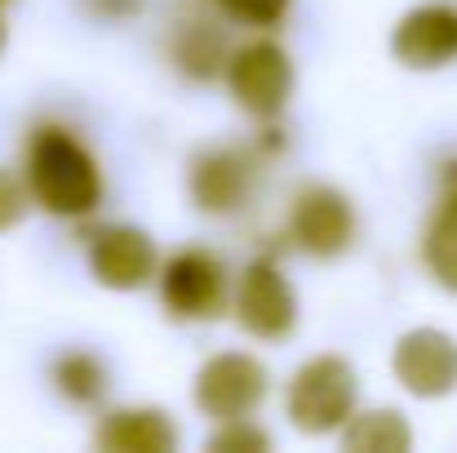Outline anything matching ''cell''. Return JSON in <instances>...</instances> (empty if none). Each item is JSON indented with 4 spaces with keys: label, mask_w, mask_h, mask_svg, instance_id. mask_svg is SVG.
Wrapping results in <instances>:
<instances>
[{
    "label": "cell",
    "mask_w": 457,
    "mask_h": 453,
    "mask_svg": "<svg viewBox=\"0 0 457 453\" xmlns=\"http://www.w3.org/2000/svg\"><path fill=\"white\" fill-rule=\"evenodd\" d=\"M249 187H253V164L240 151H227V147L195 155V164L187 173V191H191L195 209L209 214V218L236 214L249 200Z\"/></svg>",
    "instance_id": "cell-11"
},
{
    "label": "cell",
    "mask_w": 457,
    "mask_h": 453,
    "mask_svg": "<svg viewBox=\"0 0 457 453\" xmlns=\"http://www.w3.org/2000/svg\"><path fill=\"white\" fill-rule=\"evenodd\" d=\"M227 18L249 22V27H280L294 9V0H213Z\"/></svg>",
    "instance_id": "cell-18"
},
{
    "label": "cell",
    "mask_w": 457,
    "mask_h": 453,
    "mask_svg": "<svg viewBox=\"0 0 457 453\" xmlns=\"http://www.w3.org/2000/svg\"><path fill=\"white\" fill-rule=\"evenodd\" d=\"M391 54L409 71H436L457 58V9L453 4H418L391 31Z\"/></svg>",
    "instance_id": "cell-10"
},
{
    "label": "cell",
    "mask_w": 457,
    "mask_h": 453,
    "mask_svg": "<svg viewBox=\"0 0 457 453\" xmlns=\"http://www.w3.org/2000/svg\"><path fill=\"white\" fill-rule=\"evenodd\" d=\"M0 49H4V18H0Z\"/></svg>",
    "instance_id": "cell-20"
},
{
    "label": "cell",
    "mask_w": 457,
    "mask_h": 453,
    "mask_svg": "<svg viewBox=\"0 0 457 453\" xmlns=\"http://www.w3.org/2000/svg\"><path fill=\"white\" fill-rule=\"evenodd\" d=\"M155 240L143 227H129V222H116V227H103L89 236V272L103 289H116V294H134L143 285H152L155 276Z\"/></svg>",
    "instance_id": "cell-9"
},
{
    "label": "cell",
    "mask_w": 457,
    "mask_h": 453,
    "mask_svg": "<svg viewBox=\"0 0 457 453\" xmlns=\"http://www.w3.org/2000/svg\"><path fill=\"white\" fill-rule=\"evenodd\" d=\"M271 391V373L249 351H218L195 373V409L213 423L249 418Z\"/></svg>",
    "instance_id": "cell-4"
},
{
    "label": "cell",
    "mask_w": 457,
    "mask_h": 453,
    "mask_svg": "<svg viewBox=\"0 0 457 453\" xmlns=\"http://www.w3.org/2000/svg\"><path fill=\"white\" fill-rule=\"evenodd\" d=\"M231 315L249 338L262 342H280L298 329V294L289 285V276L271 263V258H253L231 294Z\"/></svg>",
    "instance_id": "cell-6"
},
{
    "label": "cell",
    "mask_w": 457,
    "mask_h": 453,
    "mask_svg": "<svg viewBox=\"0 0 457 453\" xmlns=\"http://www.w3.org/2000/svg\"><path fill=\"white\" fill-rule=\"evenodd\" d=\"M94 445L103 453H173L178 427L164 409H152V405L116 409L94 427Z\"/></svg>",
    "instance_id": "cell-12"
},
{
    "label": "cell",
    "mask_w": 457,
    "mask_h": 453,
    "mask_svg": "<svg viewBox=\"0 0 457 453\" xmlns=\"http://www.w3.org/2000/svg\"><path fill=\"white\" fill-rule=\"evenodd\" d=\"M342 449L351 453H404L413 449V427L400 409H364L342 432Z\"/></svg>",
    "instance_id": "cell-14"
},
{
    "label": "cell",
    "mask_w": 457,
    "mask_h": 453,
    "mask_svg": "<svg viewBox=\"0 0 457 453\" xmlns=\"http://www.w3.org/2000/svg\"><path fill=\"white\" fill-rule=\"evenodd\" d=\"M227 89L236 98L240 112H249L253 121H276L289 98H294V58L285 54V45L276 40H249L227 58Z\"/></svg>",
    "instance_id": "cell-3"
},
{
    "label": "cell",
    "mask_w": 457,
    "mask_h": 453,
    "mask_svg": "<svg viewBox=\"0 0 457 453\" xmlns=\"http://www.w3.org/2000/svg\"><path fill=\"white\" fill-rule=\"evenodd\" d=\"M289 240L311 254V258H342L355 245V209L351 200L328 187V182H311L294 196L289 209Z\"/></svg>",
    "instance_id": "cell-7"
},
{
    "label": "cell",
    "mask_w": 457,
    "mask_h": 453,
    "mask_svg": "<svg viewBox=\"0 0 457 453\" xmlns=\"http://www.w3.org/2000/svg\"><path fill=\"white\" fill-rule=\"evenodd\" d=\"M395 382L418 400H440L457 391V338L445 329H409L391 351Z\"/></svg>",
    "instance_id": "cell-8"
},
{
    "label": "cell",
    "mask_w": 457,
    "mask_h": 453,
    "mask_svg": "<svg viewBox=\"0 0 457 453\" xmlns=\"http://www.w3.org/2000/svg\"><path fill=\"white\" fill-rule=\"evenodd\" d=\"M31 205H36V200H31L27 178H13L9 169H0V231H13V227L27 218Z\"/></svg>",
    "instance_id": "cell-19"
},
{
    "label": "cell",
    "mask_w": 457,
    "mask_h": 453,
    "mask_svg": "<svg viewBox=\"0 0 457 453\" xmlns=\"http://www.w3.org/2000/svg\"><path fill=\"white\" fill-rule=\"evenodd\" d=\"M27 187L45 214L89 218L103 200V169L76 134L45 125L27 143Z\"/></svg>",
    "instance_id": "cell-1"
},
{
    "label": "cell",
    "mask_w": 457,
    "mask_h": 453,
    "mask_svg": "<svg viewBox=\"0 0 457 453\" xmlns=\"http://www.w3.org/2000/svg\"><path fill=\"white\" fill-rule=\"evenodd\" d=\"M54 387L62 400L71 405H98L103 391H107V365L94 356V351H62L54 360Z\"/></svg>",
    "instance_id": "cell-16"
},
{
    "label": "cell",
    "mask_w": 457,
    "mask_h": 453,
    "mask_svg": "<svg viewBox=\"0 0 457 453\" xmlns=\"http://www.w3.org/2000/svg\"><path fill=\"white\" fill-rule=\"evenodd\" d=\"M169 54H173L178 71L191 76V80H213V76H222V71H227V58H231L222 31H218L213 22H204V18L178 22Z\"/></svg>",
    "instance_id": "cell-13"
},
{
    "label": "cell",
    "mask_w": 457,
    "mask_h": 453,
    "mask_svg": "<svg viewBox=\"0 0 457 453\" xmlns=\"http://www.w3.org/2000/svg\"><path fill=\"white\" fill-rule=\"evenodd\" d=\"M360 378L346 356H311L289 378L285 414L303 436H333L355 418Z\"/></svg>",
    "instance_id": "cell-2"
},
{
    "label": "cell",
    "mask_w": 457,
    "mask_h": 453,
    "mask_svg": "<svg viewBox=\"0 0 457 453\" xmlns=\"http://www.w3.org/2000/svg\"><path fill=\"white\" fill-rule=\"evenodd\" d=\"M271 445H276L271 432H262V427L249 423V418H231V423H222V427L204 440L209 453H267Z\"/></svg>",
    "instance_id": "cell-17"
},
{
    "label": "cell",
    "mask_w": 457,
    "mask_h": 453,
    "mask_svg": "<svg viewBox=\"0 0 457 453\" xmlns=\"http://www.w3.org/2000/svg\"><path fill=\"white\" fill-rule=\"evenodd\" d=\"M422 263L427 272L457 294V187L440 200V209L431 214L427 222V236H422Z\"/></svg>",
    "instance_id": "cell-15"
},
{
    "label": "cell",
    "mask_w": 457,
    "mask_h": 453,
    "mask_svg": "<svg viewBox=\"0 0 457 453\" xmlns=\"http://www.w3.org/2000/svg\"><path fill=\"white\" fill-rule=\"evenodd\" d=\"M160 298L173 320H191V324L218 320L231 306L222 258L209 249H178L160 272Z\"/></svg>",
    "instance_id": "cell-5"
}]
</instances>
